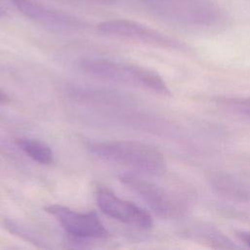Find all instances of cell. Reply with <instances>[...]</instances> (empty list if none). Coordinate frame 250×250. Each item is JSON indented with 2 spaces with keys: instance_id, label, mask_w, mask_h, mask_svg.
I'll return each mask as SVG.
<instances>
[{
  "instance_id": "obj_15",
  "label": "cell",
  "mask_w": 250,
  "mask_h": 250,
  "mask_svg": "<svg viewBox=\"0 0 250 250\" xmlns=\"http://www.w3.org/2000/svg\"><path fill=\"white\" fill-rule=\"evenodd\" d=\"M9 102H10V97L5 91H3L0 88V104H7Z\"/></svg>"
},
{
  "instance_id": "obj_10",
  "label": "cell",
  "mask_w": 250,
  "mask_h": 250,
  "mask_svg": "<svg viewBox=\"0 0 250 250\" xmlns=\"http://www.w3.org/2000/svg\"><path fill=\"white\" fill-rule=\"evenodd\" d=\"M15 142L26 155L39 164L49 165L53 162V150L45 143L32 138H19Z\"/></svg>"
},
{
  "instance_id": "obj_2",
  "label": "cell",
  "mask_w": 250,
  "mask_h": 250,
  "mask_svg": "<svg viewBox=\"0 0 250 250\" xmlns=\"http://www.w3.org/2000/svg\"><path fill=\"white\" fill-rule=\"evenodd\" d=\"M80 67L91 75L119 84L147 89L161 95L170 93L157 72L141 65L104 58H87L80 62Z\"/></svg>"
},
{
  "instance_id": "obj_11",
  "label": "cell",
  "mask_w": 250,
  "mask_h": 250,
  "mask_svg": "<svg viewBox=\"0 0 250 250\" xmlns=\"http://www.w3.org/2000/svg\"><path fill=\"white\" fill-rule=\"evenodd\" d=\"M192 234L216 248H236V245H234L227 236L211 227H200Z\"/></svg>"
},
{
  "instance_id": "obj_14",
  "label": "cell",
  "mask_w": 250,
  "mask_h": 250,
  "mask_svg": "<svg viewBox=\"0 0 250 250\" xmlns=\"http://www.w3.org/2000/svg\"><path fill=\"white\" fill-rule=\"evenodd\" d=\"M236 236L248 247H250V231L247 230H236Z\"/></svg>"
},
{
  "instance_id": "obj_16",
  "label": "cell",
  "mask_w": 250,
  "mask_h": 250,
  "mask_svg": "<svg viewBox=\"0 0 250 250\" xmlns=\"http://www.w3.org/2000/svg\"><path fill=\"white\" fill-rule=\"evenodd\" d=\"M5 15V11L3 10V8L0 6V18H2Z\"/></svg>"
},
{
  "instance_id": "obj_3",
  "label": "cell",
  "mask_w": 250,
  "mask_h": 250,
  "mask_svg": "<svg viewBox=\"0 0 250 250\" xmlns=\"http://www.w3.org/2000/svg\"><path fill=\"white\" fill-rule=\"evenodd\" d=\"M157 10L167 20L190 28H213L226 21L224 10L212 0H156Z\"/></svg>"
},
{
  "instance_id": "obj_13",
  "label": "cell",
  "mask_w": 250,
  "mask_h": 250,
  "mask_svg": "<svg viewBox=\"0 0 250 250\" xmlns=\"http://www.w3.org/2000/svg\"><path fill=\"white\" fill-rule=\"evenodd\" d=\"M229 104L235 111L250 116V98L229 101Z\"/></svg>"
},
{
  "instance_id": "obj_12",
  "label": "cell",
  "mask_w": 250,
  "mask_h": 250,
  "mask_svg": "<svg viewBox=\"0 0 250 250\" xmlns=\"http://www.w3.org/2000/svg\"><path fill=\"white\" fill-rule=\"evenodd\" d=\"M4 225H5V228L10 232H12V233H14L16 235H19L21 238H23V239H25V240H27V241H29V242L37 245V246L46 247L43 244L42 240L36 234H34V232H32L30 229H28L27 228L22 227V226L19 225L18 223H15V222H13L11 220L5 221Z\"/></svg>"
},
{
  "instance_id": "obj_7",
  "label": "cell",
  "mask_w": 250,
  "mask_h": 250,
  "mask_svg": "<svg viewBox=\"0 0 250 250\" xmlns=\"http://www.w3.org/2000/svg\"><path fill=\"white\" fill-rule=\"evenodd\" d=\"M21 14L31 21L56 31L72 32L80 30L85 23L70 14L50 9L33 0H7Z\"/></svg>"
},
{
  "instance_id": "obj_9",
  "label": "cell",
  "mask_w": 250,
  "mask_h": 250,
  "mask_svg": "<svg viewBox=\"0 0 250 250\" xmlns=\"http://www.w3.org/2000/svg\"><path fill=\"white\" fill-rule=\"evenodd\" d=\"M210 184L221 196L240 202L250 201V190L247 187L228 174L218 173L213 175Z\"/></svg>"
},
{
  "instance_id": "obj_4",
  "label": "cell",
  "mask_w": 250,
  "mask_h": 250,
  "mask_svg": "<svg viewBox=\"0 0 250 250\" xmlns=\"http://www.w3.org/2000/svg\"><path fill=\"white\" fill-rule=\"evenodd\" d=\"M120 181L137 194L148 208L158 217L174 219L183 216L188 210L187 201L151 182L134 174L126 173L119 176Z\"/></svg>"
},
{
  "instance_id": "obj_1",
  "label": "cell",
  "mask_w": 250,
  "mask_h": 250,
  "mask_svg": "<svg viewBox=\"0 0 250 250\" xmlns=\"http://www.w3.org/2000/svg\"><path fill=\"white\" fill-rule=\"evenodd\" d=\"M88 150L107 161L145 174L159 176L166 171V160L155 146L138 141H106L88 144Z\"/></svg>"
},
{
  "instance_id": "obj_8",
  "label": "cell",
  "mask_w": 250,
  "mask_h": 250,
  "mask_svg": "<svg viewBox=\"0 0 250 250\" xmlns=\"http://www.w3.org/2000/svg\"><path fill=\"white\" fill-rule=\"evenodd\" d=\"M97 202L100 209L107 216L140 229H149L152 218L148 212L131 201L119 198L106 187L97 189Z\"/></svg>"
},
{
  "instance_id": "obj_5",
  "label": "cell",
  "mask_w": 250,
  "mask_h": 250,
  "mask_svg": "<svg viewBox=\"0 0 250 250\" xmlns=\"http://www.w3.org/2000/svg\"><path fill=\"white\" fill-rule=\"evenodd\" d=\"M98 28L101 32L108 36L129 39L155 47L167 49H181L183 47L182 43L174 38L143 23L130 20L115 19L104 21L98 25Z\"/></svg>"
},
{
  "instance_id": "obj_6",
  "label": "cell",
  "mask_w": 250,
  "mask_h": 250,
  "mask_svg": "<svg viewBox=\"0 0 250 250\" xmlns=\"http://www.w3.org/2000/svg\"><path fill=\"white\" fill-rule=\"evenodd\" d=\"M45 211L56 218L65 231L81 238H103L107 230L95 212L80 213L62 205H49Z\"/></svg>"
}]
</instances>
